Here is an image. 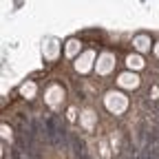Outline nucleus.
Instances as JSON below:
<instances>
[{
  "label": "nucleus",
  "instance_id": "1",
  "mask_svg": "<svg viewBox=\"0 0 159 159\" xmlns=\"http://www.w3.org/2000/svg\"><path fill=\"white\" fill-rule=\"evenodd\" d=\"M80 159H91V157H89V155H82V157H80Z\"/></svg>",
  "mask_w": 159,
  "mask_h": 159
}]
</instances>
